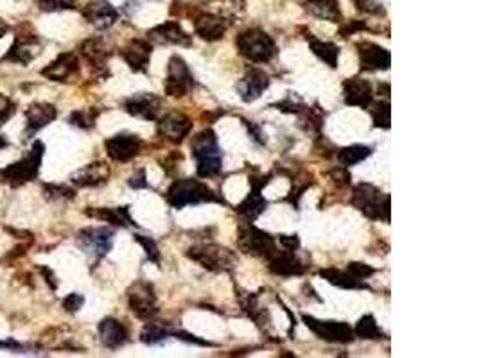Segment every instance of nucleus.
Wrapping results in <instances>:
<instances>
[{
  "label": "nucleus",
  "instance_id": "f257e3e1",
  "mask_svg": "<svg viewBox=\"0 0 479 358\" xmlns=\"http://www.w3.org/2000/svg\"><path fill=\"white\" fill-rule=\"evenodd\" d=\"M167 202L172 208H185V206L201 205V202H223L205 183L198 179H180L169 187Z\"/></svg>",
  "mask_w": 479,
  "mask_h": 358
},
{
  "label": "nucleus",
  "instance_id": "f03ea898",
  "mask_svg": "<svg viewBox=\"0 0 479 358\" xmlns=\"http://www.w3.org/2000/svg\"><path fill=\"white\" fill-rule=\"evenodd\" d=\"M192 154L198 163L199 178H214L223 168V153L217 146V139L212 129L199 133L192 142Z\"/></svg>",
  "mask_w": 479,
  "mask_h": 358
},
{
  "label": "nucleus",
  "instance_id": "7ed1b4c3",
  "mask_svg": "<svg viewBox=\"0 0 479 358\" xmlns=\"http://www.w3.org/2000/svg\"><path fill=\"white\" fill-rule=\"evenodd\" d=\"M43 153H46V146H43V142L36 140V142L33 143V147H31L29 153H27L22 160L16 161V163H11L9 167L0 170V181L13 188H19L22 187V185H26L27 181L36 179Z\"/></svg>",
  "mask_w": 479,
  "mask_h": 358
},
{
  "label": "nucleus",
  "instance_id": "20e7f679",
  "mask_svg": "<svg viewBox=\"0 0 479 358\" xmlns=\"http://www.w3.org/2000/svg\"><path fill=\"white\" fill-rule=\"evenodd\" d=\"M354 206L372 220H384L389 222V195H384L377 187L370 183H359L354 187L352 199Z\"/></svg>",
  "mask_w": 479,
  "mask_h": 358
},
{
  "label": "nucleus",
  "instance_id": "39448f33",
  "mask_svg": "<svg viewBox=\"0 0 479 358\" xmlns=\"http://www.w3.org/2000/svg\"><path fill=\"white\" fill-rule=\"evenodd\" d=\"M237 49L241 56L253 63H268L277 54L273 38L260 29H248L237 36Z\"/></svg>",
  "mask_w": 479,
  "mask_h": 358
},
{
  "label": "nucleus",
  "instance_id": "423d86ee",
  "mask_svg": "<svg viewBox=\"0 0 479 358\" xmlns=\"http://www.w3.org/2000/svg\"><path fill=\"white\" fill-rule=\"evenodd\" d=\"M187 256L191 260L198 261L201 267L214 273H226L232 271L237 264V256L230 249L217 244H201V246H192L187 251Z\"/></svg>",
  "mask_w": 479,
  "mask_h": 358
},
{
  "label": "nucleus",
  "instance_id": "0eeeda50",
  "mask_svg": "<svg viewBox=\"0 0 479 358\" xmlns=\"http://www.w3.org/2000/svg\"><path fill=\"white\" fill-rule=\"evenodd\" d=\"M239 249L251 256L270 260L277 253V242L270 233L255 228L251 224H244L239 228Z\"/></svg>",
  "mask_w": 479,
  "mask_h": 358
},
{
  "label": "nucleus",
  "instance_id": "6e6552de",
  "mask_svg": "<svg viewBox=\"0 0 479 358\" xmlns=\"http://www.w3.org/2000/svg\"><path fill=\"white\" fill-rule=\"evenodd\" d=\"M196 81L191 68L184 58L172 56L167 65V79H165V94L171 97H185L194 90Z\"/></svg>",
  "mask_w": 479,
  "mask_h": 358
},
{
  "label": "nucleus",
  "instance_id": "1a4fd4ad",
  "mask_svg": "<svg viewBox=\"0 0 479 358\" xmlns=\"http://www.w3.org/2000/svg\"><path fill=\"white\" fill-rule=\"evenodd\" d=\"M303 322L318 339L327 340V342L348 344L356 339L354 328H350V325L343 321H320L311 315H303Z\"/></svg>",
  "mask_w": 479,
  "mask_h": 358
},
{
  "label": "nucleus",
  "instance_id": "9d476101",
  "mask_svg": "<svg viewBox=\"0 0 479 358\" xmlns=\"http://www.w3.org/2000/svg\"><path fill=\"white\" fill-rule=\"evenodd\" d=\"M127 303L130 308L139 319H153L157 315V295H154L153 285L147 281H137L127 291Z\"/></svg>",
  "mask_w": 479,
  "mask_h": 358
},
{
  "label": "nucleus",
  "instance_id": "9b49d317",
  "mask_svg": "<svg viewBox=\"0 0 479 358\" xmlns=\"http://www.w3.org/2000/svg\"><path fill=\"white\" fill-rule=\"evenodd\" d=\"M115 233L110 228H86L78 235V244L85 253L102 258L112 251Z\"/></svg>",
  "mask_w": 479,
  "mask_h": 358
},
{
  "label": "nucleus",
  "instance_id": "f8f14e48",
  "mask_svg": "<svg viewBox=\"0 0 479 358\" xmlns=\"http://www.w3.org/2000/svg\"><path fill=\"white\" fill-rule=\"evenodd\" d=\"M106 153L112 158L113 161H120V163H126V161L133 160L135 156H139L140 149H142V140L137 136V134H115L112 139H108L105 142Z\"/></svg>",
  "mask_w": 479,
  "mask_h": 358
},
{
  "label": "nucleus",
  "instance_id": "ddd939ff",
  "mask_svg": "<svg viewBox=\"0 0 479 358\" xmlns=\"http://www.w3.org/2000/svg\"><path fill=\"white\" fill-rule=\"evenodd\" d=\"M357 53H359V63L363 70H388L391 65V54L384 47H379L372 41H359Z\"/></svg>",
  "mask_w": 479,
  "mask_h": 358
},
{
  "label": "nucleus",
  "instance_id": "4468645a",
  "mask_svg": "<svg viewBox=\"0 0 479 358\" xmlns=\"http://www.w3.org/2000/svg\"><path fill=\"white\" fill-rule=\"evenodd\" d=\"M124 109L130 115L144 120H157L162 112V99L154 94H137L126 99Z\"/></svg>",
  "mask_w": 479,
  "mask_h": 358
},
{
  "label": "nucleus",
  "instance_id": "2eb2a0df",
  "mask_svg": "<svg viewBox=\"0 0 479 358\" xmlns=\"http://www.w3.org/2000/svg\"><path fill=\"white\" fill-rule=\"evenodd\" d=\"M270 86V75L266 72L258 70V68H251L246 72L243 79L237 82V92H239L241 99L244 102L257 101L260 95L264 94V90Z\"/></svg>",
  "mask_w": 479,
  "mask_h": 358
},
{
  "label": "nucleus",
  "instance_id": "dca6fc26",
  "mask_svg": "<svg viewBox=\"0 0 479 358\" xmlns=\"http://www.w3.org/2000/svg\"><path fill=\"white\" fill-rule=\"evenodd\" d=\"M86 22H90L95 29H108L119 18V11L110 4L108 0H92L83 11Z\"/></svg>",
  "mask_w": 479,
  "mask_h": 358
},
{
  "label": "nucleus",
  "instance_id": "f3484780",
  "mask_svg": "<svg viewBox=\"0 0 479 358\" xmlns=\"http://www.w3.org/2000/svg\"><path fill=\"white\" fill-rule=\"evenodd\" d=\"M147 40L158 45H191V36L181 29L178 22H165L147 31Z\"/></svg>",
  "mask_w": 479,
  "mask_h": 358
},
{
  "label": "nucleus",
  "instance_id": "a211bd4d",
  "mask_svg": "<svg viewBox=\"0 0 479 358\" xmlns=\"http://www.w3.org/2000/svg\"><path fill=\"white\" fill-rule=\"evenodd\" d=\"M270 271L278 276H300V274L305 273L307 265H303V261L296 256L295 249H285L273 254L270 258Z\"/></svg>",
  "mask_w": 479,
  "mask_h": 358
},
{
  "label": "nucleus",
  "instance_id": "6ab92c4d",
  "mask_svg": "<svg viewBox=\"0 0 479 358\" xmlns=\"http://www.w3.org/2000/svg\"><path fill=\"white\" fill-rule=\"evenodd\" d=\"M343 95L348 106H357V108H370L374 101L372 85L361 77L347 79L343 82Z\"/></svg>",
  "mask_w": 479,
  "mask_h": 358
},
{
  "label": "nucleus",
  "instance_id": "aec40b11",
  "mask_svg": "<svg viewBox=\"0 0 479 358\" xmlns=\"http://www.w3.org/2000/svg\"><path fill=\"white\" fill-rule=\"evenodd\" d=\"M40 53V41L34 34H20L13 41V47L9 53L6 54L4 60L11 61V63L27 65L34 60Z\"/></svg>",
  "mask_w": 479,
  "mask_h": 358
},
{
  "label": "nucleus",
  "instance_id": "412c9836",
  "mask_svg": "<svg viewBox=\"0 0 479 358\" xmlns=\"http://www.w3.org/2000/svg\"><path fill=\"white\" fill-rule=\"evenodd\" d=\"M151 53H153V47H151L149 41L144 40H132L130 43L120 50L124 61L130 65L133 72H146L149 67Z\"/></svg>",
  "mask_w": 479,
  "mask_h": 358
},
{
  "label": "nucleus",
  "instance_id": "4be33fe9",
  "mask_svg": "<svg viewBox=\"0 0 479 358\" xmlns=\"http://www.w3.org/2000/svg\"><path fill=\"white\" fill-rule=\"evenodd\" d=\"M192 122L187 115L178 112H172L160 120V133L165 139L174 143H180L181 140L191 133Z\"/></svg>",
  "mask_w": 479,
  "mask_h": 358
},
{
  "label": "nucleus",
  "instance_id": "5701e85b",
  "mask_svg": "<svg viewBox=\"0 0 479 358\" xmlns=\"http://www.w3.org/2000/svg\"><path fill=\"white\" fill-rule=\"evenodd\" d=\"M79 70V60L75 54L65 53L60 54L53 63L47 65L46 68H41V75L51 81H67L70 75H74Z\"/></svg>",
  "mask_w": 479,
  "mask_h": 358
},
{
  "label": "nucleus",
  "instance_id": "b1692460",
  "mask_svg": "<svg viewBox=\"0 0 479 358\" xmlns=\"http://www.w3.org/2000/svg\"><path fill=\"white\" fill-rule=\"evenodd\" d=\"M110 178V167L105 161H95V163L86 165L79 168L78 172L70 175V181L78 187H99L106 183Z\"/></svg>",
  "mask_w": 479,
  "mask_h": 358
},
{
  "label": "nucleus",
  "instance_id": "393cba45",
  "mask_svg": "<svg viewBox=\"0 0 479 358\" xmlns=\"http://www.w3.org/2000/svg\"><path fill=\"white\" fill-rule=\"evenodd\" d=\"M58 112L53 104H47V102H36V104H31L27 109V129H26V139L33 136L34 133L41 129V127L49 126L54 119H56Z\"/></svg>",
  "mask_w": 479,
  "mask_h": 358
},
{
  "label": "nucleus",
  "instance_id": "a878e982",
  "mask_svg": "<svg viewBox=\"0 0 479 358\" xmlns=\"http://www.w3.org/2000/svg\"><path fill=\"white\" fill-rule=\"evenodd\" d=\"M99 337H101V342L105 344L110 349H117V347L124 346L127 342V330L126 326L120 321L113 318H106L99 322Z\"/></svg>",
  "mask_w": 479,
  "mask_h": 358
},
{
  "label": "nucleus",
  "instance_id": "bb28decb",
  "mask_svg": "<svg viewBox=\"0 0 479 358\" xmlns=\"http://www.w3.org/2000/svg\"><path fill=\"white\" fill-rule=\"evenodd\" d=\"M266 181L268 179H263V181H258L257 183L255 179H251L253 188H251L250 195L237 206V213H241L246 220H255L264 210H266L268 201L263 197V194H260V188H263V185H266Z\"/></svg>",
  "mask_w": 479,
  "mask_h": 358
},
{
  "label": "nucleus",
  "instance_id": "cd10ccee",
  "mask_svg": "<svg viewBox=\"0 0 479 358\" xmlns=\"http://www.w3.org/2000/svg\"><path fill=\"white\" fill-rule=\"evenodd\" d=\"M194 29H196V34L201 36L203 40L217 41L225 36L226 22L221 18V16H216V15L206 13V15H201L196 18Z\"/></svg>",
  "mask_w": 479,
  "mask_h": 358
},
{
  "label": "nucleus",
  "instance_id": "c85d7f7f",
  "mask_svg": "<svg viewBox=\"0 0 479 358\" xmlns=\"http://www.w3.org/2000/svg\"><path fill=\"white\" fill-rule=\"evenodd\" d=\"M320 276L329 281L330 285H336V287L344 288V291H363V288H368L364 280H359L352 273H348V271L323 268V271H320Z\"/></svg>",
  "mask_w": 479,
  "mask_h": 358
},
{
  "label": "nucleus",
  "instance_id": "c756f323",
  "mask_svg": "<svg viewBox=\"0 0 479 358\" xmlns=\"http://www.w3.org/2000/svg\"><path fill=\"white\" fill-rule=\"evenodd\" d=\"M88 215L95 217V219L106 220V222L119 226V228H130V226H137L135 220L130 215V206H120V208H99V210H88Z\"/></svg>",
  "mask_w": 479,
  "mask_h": 358
},
{
  "label": "nucleus",
  "instance_id": "7c9ffc66",
  "mask_svg": "<svg viewBox=\"0 0 479 358\" xmlns=\"http://www.w3.org/2000/svg\"><path fill=\"white\" fill-rule=\"evenodd\" d=\"M305 9L316 18L329 20V22H336V20L341 18V9L337 0H307Z\"/></svg>",
  "mask_w": 479,
  "mask_h": 358
},
{
  "label": "nucleus",
  "instance_id": "2f4dec72",
  "mask_svg": "<svg viewBox=\"0 0 479 358\" xmlns=\"http://www.w3.org/2000/svg\"><path fill=\"white\" fill-rule=\"evenodd\" d=\"M81 54L86 58V61L94 67L95 70H102L106 68V61H108L110 54L106 53L105 45L99 40H86L81 45Z\"/></svg>",
  "mask_w": 479,
  "mask_h": 358
},
{
  "label": "nucleus",
  "instance_id": "473e14b6",
  "mask_svg": "<svg viewBox=\"0 0 479 358\" xmlns=\"http://www.w3.org/2000/svg\"><path fill=\"white\" fill-rule=\"evenodd\" d=\"M311 50L315 56H318L323 63L329 65L330 68L337 67V60H339V47L332 41H322V40H311Z\"/></svg>",
  "mask_w": 479,
  "mask_h": 358
},
{
  "label": "nucleus",
  "instance_id": "72a5a7b5",
  "mask_svg": "<svg viewBox=\"0 0 479 358\" xmlns=\"http://www.w3.org/2000/svg\"><path fill=\"white\" fill-rule=\"evenodd\" d=\"M354 335L359 337V339L364 340H384L386 333L379 328V325L375 322L374 315H364V318L359 319V322L354 328Z\"/></svg>",
  "mask_w": 479,
  "mask_h": 358
},
{
  "label": "nucleus",
  "instance_id": "f704fd0d",
  "mask_svg": "<svg viewBox=\"0 0 479 358\" xmlns=\"http://www.w3.org/2000/svg\"><path fill=\"white\" fill-rule=\"evenodd\" d=\"M374 153L372 147L368 146H350V147H343V149L337 153V161L344 167H352V165L361 163V161L367 160L370 154Z\"/></svg>",
  "mask_w": 479,
  "mask_h": 358
},
{
  "label": "nucleus",
  "instance_id": "c9c22d12",
  "mask_svg": "<svg viewBox=\"0 0 479 358\" xmlns=\"http://www.w3.org/2000/svg\"><path fill=\"white\" fill-rule=\"evenodd\" d=\"M169 337H172V332L169 330L167 325H164V322H149V325L142 330V333H140V340H142L144 344H147V346L165 342Z\"/></svg>",
  "mask_w": 479,
  "mask_h": 358
},
{
  "label": "nucleus",
  "instance_id": "e433bc0d",
  "mask_svg": "<svg viewBox=\"0 0 479 358\" xmlns=\"http://www.w3.org/2000/svg\"><path fill=\"white\" fill-rule=\"evenodd\" d=\"M95 119H98V112L95 109H79V112H74L68 116V122L72 126L81 127V129H90V127H94Z\"/></svg>",
  "mask_w": 479,
  "mask_h": 358
},
{
  "label": "nucleus",
  "instance_id": "4c0bfd02",
  "mask_svg": "<svg viewBox=\"0 0 479 358\" xmlns=\"http://www.w3.org/2000/svg\"><path fill=\"white\" fill-rule=\"evenodd\" d=\"M389 115H391V109H389V102H377V104L372 108V116H374V126L381 127V129H389Z\"/></svg>",
  "mask_w": 479,
  "mask_h": 358
},
{
  "label": "nucleus",
  "instance_id": "58836bf2",
  "mask_svg": "<svg viewBox=\"0 0 479 358\" xmlns=\"http://www.w3.org/2000/svg\"><path fill=\"white\" fill-rule=\"evenodd\" d=\"M41 11H63V9H74L75 0H38Z\"/></svg>",
  "mask_w": 479,
  "mask_h": 358
},
{
  "label": "nucleus",
  "instance_id": "ea45409f",
  "mask_svg": "<svg viewBox=\"0 0 479 358\" xmlns=\"http://www.w3.org/2000/svg\"><path fill=\"white\" fill-rule=\"evenodd\" d=\"M135 240L140 244V246L144 247V251H146L147 258H149L151 261H154V264H160V251H158L157 242H154L153 239H149V237H144V235H135Z\"/></svg>",
  "mask_w": 479,
  "mask_h": 358
},
{
  "label": "nucleus",
  "instance_id": "a19ab883",
  "mask_svg": "<svg viewBox=\"0 0 479 358\" xmlns=\"http://www.w3.org/2000/svg\"><path fill=\"white\" fill-rule=\"evenodd\" d=\"M43 190H46L49 197L54 199H72L75 195V192L72 188L65 187V185H46Z\"/></svg>",
  "mask_w": 479,
  "mask_h": 358
},
{
  "label": "nucleus",
  "instance_id": "79ce46f5",
  "mask_svg": "<svg viewBox=\"0 0 479 358\" xmlns=\"http://www.w3.org/2000/svg\"><path fill=\"white\" fill-rule=\"evenodd\" d=\"M16 112V104L9 97H6L4 94H0V126H4L9 119L13 116V113Z\"/></svg>",
  "mask_w": 479,
  "mask_h": 358
},
{
  "label": "nucleus",
  "instance_id": "37998d69",
  "mask_svg": "<svg viewBox=\"0 0 479 358\" xmlns=\"http://www.w3.org/2000/svg\"><path fill=\"white\" fill-rule=\"evenodd\" d=\"M347 271L348 273H352L356 278H359V280H367V278H370L372 274H375L374 267H370V265H367V264H359V261H352V264H348Z\"/></svg>",
  "mask_w": 479,
  "mask_h": 358
},
{
  "label": "nucleus",
  "instance_id": "c03bdc74",
  "mask_svg": "<svg viewBox=\"0 0 479 358\" xmlns=\"http://www.w3.org/2000/svg\"><path fill=\"white\" fill-rule=\"evenodd\" d=\"M83 305H85V298H83L81 294H78V292H74V294H68L67 298L63 299V308L67 310L68 313L79 312V310L83 308Z\"/></svg>",
  "mask_w": 479,
  "mask_h": 358
},
{
  "label": "nucleus",
  "instance_id": "a18cd8bd",
  "mask_svg": "<svg viewBox=\"0 0 479 358\" xmlns=\"http://www.w3.org/2000/svg\"><path fill=\"white\" fill-rule=\"evenodd\" d=\"M130 187L135 188V190H140V188H147V181H146V170L144 168H139V170H135V174L130 178Z\"/></svg>",
  "mask_w": 479,
  "mask_h": 358
},
{
  "label": "nucleus",
  "instance_id": "49530a36",
  "mask_svg": "<svg viewBox=\"0 0 479 358\" xmlns=\"http://www.w3.org/2000/svg\"><path fill=\"white\" fill-rule=\"evenodd\" d=\"M172 337H177V339H180V340H185V342L198 344V346H210V344L205 342V340L198 339L196 335H191V333H185V332H172Z\"/></svg>",
  "mask_w": 479,
  "mask_h": 358
},
{
  "label": "nucleus",
  "instance_id": "de8ad7c7",
  "mask_svg": "<svg viewBox=\"0 0 479 358\" xmlns=\"http://www.w3.org/2000/svg\"><path fill=\"white\" fill-rule=\"evenodd\" d=\"M356 2L357 8L361 9V11H368V13H377L381 6H377V0H354Z\"/></svg>",
  "mask_w": 479,
  "mask_h": 358
},
{
  "label": "nucleus",
  "instance_id": "09e8293b",
  "mask_svg": "<svg viewBox=\"0 0 479 358\" xmlns=\"http://www.w3.org/2000/svg\"><path fill=\"white\" fill-rule=\"evenodd\" d=\"M246 126H248V131H250V136L255 140V142L266 143V134L258 129V126H255V124H251V122H246Z\"/></svg>",
  "mask_w": 479,
  "mask_h": 358
},
{
  "label": "nucleus",
  "instance_id": "8fccbe9b",
  "mask_svg": "<svg viewBox=\"0 0 479 358\" xmlns=\"http://www.w3.org/2000/svg\"><path fill=\"white\" fill-rule=\"evenodd\" d=\"M278 240H280V244L285 247V249H295L296 251L300 247V240L296 235H293V237L280 235V237H278Z\"/></svg>",
  "mask_w": 479,
  "mask_h": 358
},
{
  "label": "nucleus",
  "instance_id": "3c124183",
  "mask_svg": "<svg viewBox=\"0 0 479 358\" xmlns=\"http://www.w3.org/2000/svg\"><path fill=\"white\" fill-rule=\"evenodd\" d=\"M0 349L15 351V349H22V346H20L16 340H2V342H0Z\"/></svg>",
  "mask_w": 479,
  "mask_h": 358
},
{
  "label": "nucleus",
  "instance_id": "603ef678",
  "mask_svg": "<svg viewBox=\"0 0 479 358\" xmlns=\"http://www.w3.org/2000/svg\"><path fill=\"white\" fill-rule=\"evenodd\" d=\"M8 31H9L8 23L2 22V20H0V40H2V38H4L6 34H8Z\"/></svg>",
  "mask_w": 479,
  "mask_h": 358
},
{
  "label": "nucleus",
  "instance_id": "864d4df0",
  "mask_svg": "<svg viewBox=\"0 0 479 358\" xmlns=\"http://www.w3.org/2000/svg\"><path fill=\"white\" fill-rule=\"evenodd\" d=\"M4 147H8V140L4 136H0V149H4Z\"/></svg>",
  "mask_w": 479,
  "mask_h": 358
}]
</instances>
